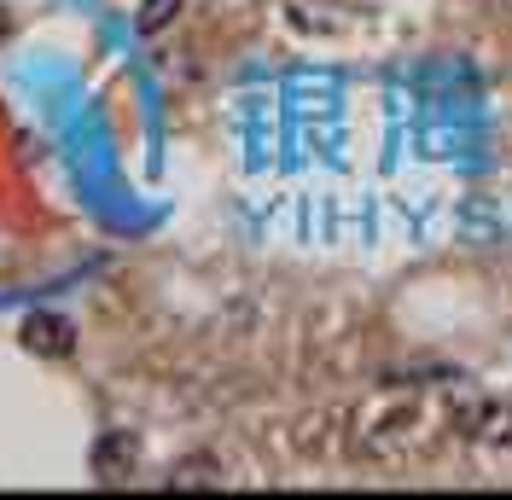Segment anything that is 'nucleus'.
Instances as JSON below:
<instances>
[{"label":"nucleus","mask_w":512,"mask_h":500,"mask_svg":"<svg viewBox=\"0 0 512 500\" xmlns=\"http://www.w3.org/2000/svg\"><path fill=\"white\" fill-rule=\"evenodd\" d=\"M163 483H169L175 495H192V489H222L227 471H222V460H210V454H187V460H175V466H169Z\"/></svg>","instance_id":"f257e3e1"},{"label":"nucleus","mask_w":512,"mask_h":500,"mask_svg":"<svg viewBox=\"0 0 512 500\" xmlns=\"http://www.w3.org/2000/svg\"><path fill=\"white\" fill-rule=\"evenodd\" d=\"M94 471L105 477V483L128 477V471H134V437H128V431H111V437H99V448H94Z\"/></svg>","instance_id":"f03ea898"},{"label":"nucleus","mask_w":512,"mask_h":500,"mask_svg":"<svg viewBox=\"0 0 512 500\" xmlns=\"http://www.w3.org/2000/svg\"><path fill=\"white\" fill-rule=\"evenodd\" d=\"M466 425H472L466 437H478V442H501V448H507V442H512V407H507V402H478V413H472Z\"/></svg>","instance_id":"7ed1b4c3"},{"label":"nucleus","mask_w":512,"mask_h":500,"mask_svg":"<svg viewBox=\"0 0 512 500\" xmlns=\"http://www.w3.org/2000/svg\"><path fill=\"white\" fill-rule=\"evenodd\" d=\"M30 349L41 355H70V320H30Z\"/></svg>","instance_id":"20e7f679"},{"label":"nucleus","mask_w":512,"mask_h":500,"mask_svg":"<svg viewBox=\"0 0 512 500\" xmlns=\"http://www.w3.org/2000/svg\"><path fill=\"white\" fill-rule=\"evenodd\" d=\"M402 425H408V437L419 442V431H425V407L402 402ZM361 448H373V454H396V431H373V437H361Z\"/></svg>","instance_id":"39448f33"},{"label":"nucleus","mask_w":512,"mask_h":500,"mask_svg":"<svg viewBox=\"0 0 512 500\" xmlns=\"http://www.w3.org/2000/svg\"><path fill=\"white\" fill-rule=\"evenodd\" d=\"M6 35H12V12H6V6H0V41H6Z\"/></svg>","instance_id":"423d86ee"},{"label":"nucleus","mask_w":512,"mask_h":500,"mask_svg":"<svg viewBox=\"0 0 512 500\" xmlns=\"http://www.w3.org/2000/svg\"><path fill=\"white\" fill-rule=\"evenodd\" d=\"M495 6H507V12H512V0H495Z\"/></svg>","instance_id":"0eeeda50"}]
</instances>
